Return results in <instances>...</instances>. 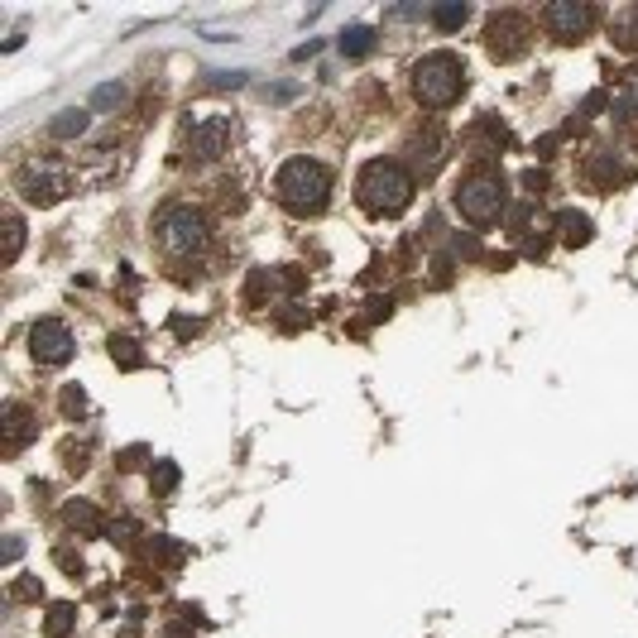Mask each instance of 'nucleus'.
Segmentation results:
<instances>
[{"mask_svg":"<svg viewBox=\"0 0 638 638\" xmlns=\"http://www.w3.org/2000/svg\"><path fill=\"white\" fill-rule=\"evenodd\" d=\"M87 106H67V111H58L53 115V125H49V135H58V139H73V135H82L87 130Z\"/></svg>","mask_w":638,"mask_h":638,"instance_id":"nucleus-15","label":"nucleus"},{"mask_svg":"<svg viewBox=\"0 0 638 638\" xmlns=\"http://www.w3.org/2000/svg\"><path fill=\"white\" fill-rule=\"evenodd\" d=\"M610 39L619 43L624 53H638V5H634V10H619V15H614Z\"/></svg>","mask_w":638,"mask_h":638,"instance_id":"nucleus-14","label":"nucleus"},{"mask_svg":"<svg viewBox=\"0 0 638 638\" xmlns=\"http://www.w3.org/2000/svg\"><path fill=\"white\" fill-rule=\"evenodd\" d=\"M452 202L470 226H494V221L504 217V207H509V183H504V173H494V169H476V173H466V178L456 183Z\"/></svg>","mask_w":638,"mask_h":638,"instance_id":"nucleus-4","label":"nucleus"},{"mask_svg":"<svg viewBox=\"0 0 638 638\" xmlns=\"http://www.w3.org/2000/svg\"><path fill=\"white\" fill-rule=\"evenodd\" d=\"M590 25H595V10L586 0H552V5H542V29L562 43H576L581 34H590Z\"/></svg>","mask_w":638,"mask_h":638,"instance_id":"nucleus-8","label":"nucleus"},{"mask_svg":"<svg viewBox=\"0 0 638 638\" xmlns=\"http://www.w3.org/2000/svg\"><path fill=\"white\" fill-rule=\"evenodd\" d=\"M231 139H235V121H231V115L207 111V115H193V125H187V135H183V154L207 163V159H221V154L231 149Z\"/></svg>","mask_w":638,"mask_h":638,"instance_id":"nucleus-6","label":"nucleus"},{"mask_svg":"<svg viewBox=\"0 0 638 638\" xmlns=\"http://www.w3.org/2000/svg\"><path fill=\"white\" fill-rule=\"evenodd\" d=\"M269 101H288V97H298V87H274V91H264Z\"/></svg>","mask_w":638,"mask_h":638,"instance_id":"nucleus-29","label":"nucleus"},{"mask_svg":"<svg viewBox=\"0 0 638 638\" xmlns=\"http://www.w3.org/2000/svg\"><path fill=\"white\" fill-rule=\"evenodd\" d=\"M207 240H211L207 217H202L197 207H187V202H173V207H163L159 217H154V245H159L169 259H193V255H202Z\"/></svg>","mask_w":638,"mask_h":638,"instance_id":"nucleus-3","label":"nucleus"},{"mask_svg":"<svg viewBox=\"0 0 638 638\" xmlns=\"http://www.w3.org/2000/svg\"><path fill=\"white\" fill-rule=\"evenodd\" d=\"M466 20H470V5H461V0H456V5H437V10H432V25H437V29H446V34L461 29Z\"/></svg>","mask_w":638,"mask_h":638,"instance_id":"nucleus-19","label":"nucleus"},{"mask_svg":"<svg viewBox=\"0 0 638 638\" xmlns=\"http://www.w3.org/2000/svg\"><path fill=\"white\" fill-rule=\"evenodd\" d=\"M111 356H115V360H121V365H125V370H135V365H139V351H135V341H130V336H121V341H111Z\"/></svg>","mask_w":638,"mask_h":638,"instance_id":"nucleus-23","label":"nucleus"},{"mask_svg":"<svg viewBox=\"0 0 638 638\" xmlns=\"http://www.w3.org/2000/svg\"><path fill=\"white\" fill-rule=\"evenodd\" d=\"M624 149H595L590 154V163H586V178L595 183V187H619V183H629L634 178V163L629 159H619Z\"/></svg>","mask_w":638,"mask_h":638,"instance_id":"nucleus-12","label":"nucleus"},{"mask_svg":"<svg viewBox=\"0 0 638 638\" xmlns=\"http://www.w3.org/2000/svg\"><path fill=\"white\" fill-rule=\"evenodd\" d=\"M29 351L39 365H63L73 356V332H67L58 317H39V322L29 327Z\"/></svg>","mask_w":638,"mask_h":638,"instance_id":"nucleus-10","label":"nucleus"},{"mask_svg":"<svg viewBox=\"0 0 638 638\" xmlns=\"http://www.w3.org/2000/svg\"><path fill=\"white\" fill-rule=\"evenodd\" d=\"M274 197L283 211H293V217H317V211L327 207V197H332V169H327L322 159H288L279 169L274 178Z\"/></svg>","mask_w":638,"mask_h":638,"instance_id":"nucleus-1","label":"nucleus"},{"mask_svg":"<svg viewBox=\"0 0 638 638\" xmlns=\"http://www.w3.org/2000/svg\"><path fill=\"white\" fill-rule=\"evenodd\" d=\"M614 106H619L629 121H638V67H629V73H624L619 91H614Z\"/></svg>","mask_w":638,"mask_h":638,"instance_id":"nucleus-18","label":"nucleus"},{"mask_svg":"<svg viewBox=\"0 0 638 638\" xmlns=\"http://www.w3.org/2000/svg\"><path fill=\"white\" fill-rule=\"evenodd\" d=\"M10 595H15V600H34V595H39V581H20Z\"/></svg>","mask_w":638,"mask_h":638,"instance_id":"nucleus-26","label":"nucleus"},{"mask_svg":"<svg viewBox=\"0 0 638 638\" xmlns=\"http://www.w3.org/2000/svg\"><path fill=\"white\" fill-rule=\"evenodd\" d=\"M73 619H77L73 605H53V610H49V624H43V629H49V638H63L67 629H73Z\"/></svg>","mask_w":638,"mask_h":638,"instance_id":"nucleus-21","label":"nucleus"},{"mask_svg":"<svg viewBox=\"0 0 638 638\" xmlns=\"http://www.w3.org/2000/svg\"><path fill=\"white\" fill-rule=\"evenodd\" d=\"M87 408V394H82V389H67L63 394V413H82Z\"/></svg>","mask_w":638,"mask_h":638,"instance_id":"nucleus-25","label":"nucleus"},{"mask_svg":"<svg viewBox=\"0 0 638 638\" xmlns=\"http://www.w3.org/2000/svg\"><path fill=\"white\" fill-rule=\"evenodd\" d=\"M20 250H25V221H20V217H5V264H15Z\"/></svg>","mask_w":638,"mask_h":638,"instance_id":"nucleus-20","label":"nucleus"},{"mask_svg":"<svg viewBox=\"0 0 638 638\" xmlns=\"http://www.w3.org/2000/svg\"><path fill=\"white\" fill-rule=\"evenodd\" d=\"M528 39H533V25H528L524 15H514V10L490 15V25H485V49H490V58L514 63V58L528 53Z\"/></svg>","mask_w":638,"mask_h":638,"instance_id":"nucleus-7","label":"nucleus"},{"mask_svg":"<svg viewBox=\"0 0 638 638\" xmlns=\"http://www.w3.org/2000/svg\"><path fill=\"white\" fill-rule=\"evenodd\" d=\"M211 82H217V87H240L245 73H211Z\"/></svg>","mask_w":638,"mask_h":638,"instance_id":"nucleus-27","label":"nucleus"},{"mask_svg":"<svg viewBox=\"0 0 638 638\" xmlns=\"http://www.w3.org/2000/svg\"><path fill=\"white\" fill-rule=\"evenodd\" d=\"M121 97H125V87H121V82H106V87L97 91V97H91V106H121Z\"/></svg>","mask_w":638,"mask_h":638,"instance_id":"nucleus-24","label":"nucleus"},{"mask_svg":"<svg viewBox=\"0 0 638 638\" xmlns=\"http://www.w3.org/2000/svg\"><path fill=\"white\" fill-rule=\"evenodd\" d=\"M149 480H154V490H163V494H169L173 485H178V466H173V461H159V466L149 470Z\"/></svg>","mask_w":638,"mask_h":638,"instance_id":"nucleus-22","label":"nucleus"},{"mask_svg":"<svg viewBox=\"0 0 638 638\" xmlns=\"http://www.w3.org/2000/svg\"><path fill=\"white\" fill-rule=\"evenodd\" d=\"M63 524L73 528V533H82V538H101L106 533V524H101V514L91 509L87 500H77V504H67L63 509Z\"/></svg>","mask_w":638,"mask_h":638,"instance_id":"nucleus-13","label":"nucleus"},{"mask_svg":"<svg viewBox=\"0 0 638 638\" xmlns=\"http://www.w3.org/2000/svg\"><path fill=\"white\" fill-rule=\"evenodd\" d=\"M34 437H39V418H34V408L25 404H5L0 408V442H5V452H20V446H29Z\"/></svg>","mask_w":638,"mask_h":638,"instance_id":"nucleus-11","label":"nucleus"},{"mask_svg":"<svg viewBox=\"0 0 638 638\" xmlns=\"http://www.w3.org/2000/svg\"><path fill=\"white\" fill-rule=\"evenodd\" d=\"M461 91H466V63L456 53H428L413 63V97L432 111L452 106Z\"/></svg>","mask_w":638,"mask_h":638,"instance_id":"nucleus-5","label":"nucleus"},{"mask_svg":"<svg viewBox=\"0 0 638 638\" xmlns=\"http://www.w3.org/2000/svg\"><path fill=\"white\" fill-rule=\"evenodd\" d=\"M356 202L370 217H398L413 202V173L398 159H370L356 178Z\"/></svg>","mask_w":638,"mask_h":638,"instance_id":"nucleus-2","label":"nucleus"},{"mask_svg":"<svg viewBox=\"0 0 638 638\" xmlns=\"http://www.w3.org/2000/svg\"><path fill=\"white\" fill-rule=\"evenodd\" d=\"M374 49V29L370 25H351L346 34H341V53H351V58H365Z\"/></svg>","mask_w":638,"mask_h":638,"instance_id":"nucleus-17","label":"nucleus"},{"mask_svg":"<svg viewBox=\"0 0 638 638\" xmlns=\"http://www.w3.org/2000/svg\"><path fill=\"white\" fill-rule=\"evenodd\" d=\"M58 566H67V571H82V557H73L67 547H58Z\"/></svg>","mask_w":638,"mask_h":638,"instance_id":"nucleus-28","label":"nucleus"},{"mask_svg":"<svg viewBox=\"0 0 638 638\" xmlns=\"http://www.w3.org/2000/svg\"><path fill=\"white\" fill-rule=\"evenodd\" d=\"M15 187H20V197H25L29 207H53L58 197L67 193V178L53 169V163H29V169H20Z\"/></svg>","mask_w":638,"mask_h":638,"instance_id":"nucleus-9","label":"nucleus"},{"mask_svg":"<svg viewBox=\"0 0 638 638\" xmlns=\"http://www.w3.org/2000/svg\"><path fill=\"white\" fill-rule=\"evenodd\" d=\"M557 235H562V245H586L590 240V217H581V211H562Z\"/></svg>","mask_w":638,"mask_h":638,"instance_id":"nucleus-16","label":"nucleus"}]
</instances>
